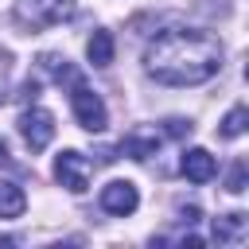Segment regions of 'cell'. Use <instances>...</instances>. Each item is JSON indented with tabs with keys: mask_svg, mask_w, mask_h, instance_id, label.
Returning a JSON list of instances; mask_svg holds the SVG:
<instances>
[{
	"mask_svg": "<svg viewBox=\"0 0 249 249\" xmlns=\"http://www.w3.org/2000/svg\"><path fill=\"white\" fill-rule=\"evenodd\" d=\"M70 12H74V0H16V16L35 31L70 19Z\"/></svg>",
	"mask_w": 249,
	"mask_h": 249,
	"instance_id": "3",
	"label": "cell"
},
{
	"mask_svg": "<svg viewBox=\"0 0 249 249\" xmlns=\"http://www.w3.org/2000/svg\"><path fill=\"white\" fill-rule=\"evenodd\" d=\"M16 97H19L23 105H27V101H35V97H39V78H27V82L19 86V93H16Z\"/></svg>",
	"mask_w": 249,
	"mask_h": 249,
	"instance_id": "16",
	"label": "cell"
},
{
	"mask_svg": "<svg viewBox=\"0 0 249 249\" xmlns=\"http://www.w3.org/2000/svg\"><path fill=\"white\" fill-rule=\"evenodd\" d=\"M16 124H19V136L27 140V148H31V152H43V148L54 140V117H51L47 109H39L35 101H31V109H23V113H19V121H16Z\"/></svg>",
	"mask_w": 249,
	"mask_h": 249,
	"instance_id": "4",
	"label": "cell"
},
{
	"mask_svg": "<svg viewBox=\"0 0 249 249\" xmlns=\"http://www.w3.org/2000/svg\"><path fill=\"white\" fill-rule=\"evenodd\" d=\"M8 74H12V54L0 51V105L8 101Z\"/></svg>",
	"mask_w": 249,
	"mask_h": 249,
	"instance_id": "15",
	"label": "cell"
},
{
	"mask_svg": "<svg viewBox=\"0 0 249 249\" xmlns=\"http://www.w3.org/2000/svg\"><path fill=\"white\" fill-rule=\"evenodd\" d=\"M163 128H167V136H191V121H179V117L163 121Z\"/></svg>",
	"mask_w": 249,
	"mask_h": 249,
	"instance_id": "17",
	"label": "cell"
},
{
	"mask_svg": "<svg viewBox=\"0 0 249 249\" xmlns=\"http://www.w3.org/2000/svg\"><path fill=\"white\" fill-rule=\"evenodd\" d=\"M136 206H140V195H136V187H132L128 179H113V183L101 187V210L124 218V214H132Z\"/></svg>",
	"mask_w": 249,
	"mask_h": 249,
	"instance_id": "6",
	"label": "cell"
},
{
	"mask_svg": "<svg viewBox=\"0 0 249 249\" xmlns=\"http://www.w3.org/2000/svg\"><path fill=\"white\" fill-rule=\"evenodd\" d=\"M179 167H183V175H187L191 183H210L214 171H218V167H214V156H210L206 148H187Z\"/></svg>",
	"mask_w": 249,
	"mask_h": 249,
	"instance_id": "7",
	"label": "cell"
},
{
	"mask_svg": "<svg viewBox=\"0 0 249 249\" xmlns=\"http://www.w3.org/2000/svg\"><path fill=\"white\" fill-rule=\"evenodd\" d=\"M179 214H183V222H187V226H195V222L202 218V210H198V206H183Z\"/></svg>",
	"mask_w": 249,
	"mask_h": 249,
	"instance_id": "18",
	"label": "cell"
},
{
	"mask_svg": "<svg viewBox=\"0 0 249 249\" xmlns=\"http://www.w3.org/2000/svg\"><path fill=\"white\" fill-rule=\"evenodd\" d=\"M70 109H74V117H78V124H82L86 132H105L109 109H105L101 93H93L89 86H82V78L70 86Z\"/></svg>",
	"mask_w": 249,
	"mask_h": 249,
	"instance_id": "2",
	"label": "cell"
},
{
	"mask_svg": "<svg viewBox=\"0 0 249 249\" xmlns=\"http://www.w3.org/2000/svg\"><path fill=\"white\" fill-rule=\"evenodd\" d=\"M144 66L160 86H202L222 70V43L202 27H167L148 43Z\"/></svg>",
	"mask_w": 249,
	"mask_h": 249,
	"instance_id": "1",
	"label": "cell"
},
{
	"mask_svg": "<svg viewBox=\"0 0 249 249\" xmlns=\"http://www.w3.org/2000/svg\"><path fill=\"white\" fill-rule=\"evenodd\" d=\"M27 210V195H23V187L19 183H0V218H19Z\"/></svg>",
	"mask_w": 249,
	"mask_h": 249,
	"instance_id": "11",
	"label": "cell"
},
{
	"mask_svg": "<svg viewBox=\"0 0 249 249\" xmlns=\"http://www.w3.org/2000/svg\"><path fill=\"white\" fill-rule=\"evenodd\" d=\"M226 191H233V195L245 191V160H233V167H230V175H226Z\"/></svg>",
	"mask_w": 249,
	"mask_h": 249,
	"instance_id": "14",
	"label": "cell"
},
{
	"mask_svg": "<svg viewBox=\"0 0 249 249\" xmlns=\"http://www.w3.org/2000/svg\"><path fill=\"white\" fill-rule=\"evenodd\" d=\"M245 230H249L245 214H226V218H214V241H218V245H237V241L245 237Z\"/></svg>",
	"mask_w": 249,
	"mask_h": 249,
	"instance_id": "9",
	"label": "cell"
},
{
	"mask_svg": "<svg viewBox=\"0 0 249 249\" xmlns=\"http://www.w3.org/2000/svg\"><path fill=\"white\" fill-rule=\"evenodd\" d=\"M121 152H124L128 160H148V156L160 152V136H156V132H128V136L121 140Z\"/></svg>",
	"mask_w": 249,
	"mask_h": 249,
	"instance_id": "8",
	"label": "cell"
},
{
	"mask_svg": "<svg viewBox=\"0 0 249 249\" xmlns=\"http://www.w3.org/2000/svg\"><path fill=\"white\" fill-rule=\"evenodd\" d=\"M54 179H58L70 195H82V191L89 187V160H86L82 152H74V148L58 152V160H54Z\"/></svg>",
	"mask_w": 249,
	"mask_h": 249,
	"instance_id": "5",
	"label": "cell"
},
{
	"mask_svg": "<svg viewBox=\"0 0 249 249\" xmlns=\"http://www.w3.org/2000/svg\"><path fill=\"white\" fill-rule=\"evenodd\" d=\"M8 163H12V156H8V144L0 140V167H8Z\"/></svg>",
	"mask_w": 249,
	"mask_h": 249,
	"instance_id": "19",
	"label": "cell"
},
{
	"mask_svg": "<svg viewBox=\"0 0 249 249\" xmlns=\"http://www.w3.org/2000/svg\"><path fill=\"white\" fill-rule=\"evenodd\" d=\"M113 51H117V43H113L109 31H93L89 43H86V54H89L93 66H109V62H113Z\"/></svg>",
	"mask_w": 249,
	"mask_h": 249,
	"instance_id": "12",
	"label": "cell"
},
{
	"mask_svg": "<svg viewBox=\"0 0 249 249\" xmlns=\"http://www.w3.org/2000/svg\"><path fill=\"white\" fill-rule=\"evenodd\" d=\"M39 70H43L51 82H58V86H62V82H66V86H74V82H78V70H74L62 54H51V51H47V54H39Z\"/></svg>",
	"mask_w": 249,
	"mask_h": 249,
	"instance_id": "10",
	"label": "cell"
},
{
	"mask_svg": "<svg viewBox=\"0 0 249 249\" xmlns=\"http://www.w3.org/2000/svg\"><path fill=\"white\" fill-rule=\"evenodd\" d=\"M245 121H249L245 105H233V109L222 117V128H218V132H222L226 140H233V136H241V132H245Z\"/></svg>",
	"mask_w": 249,
	"mask_h": 249,
	"instance_id": "13",
	"label": "cell"
}]
</instances>
